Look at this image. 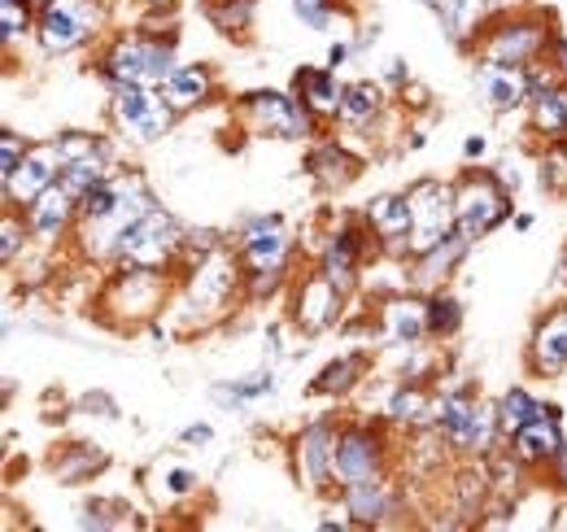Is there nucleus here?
Masks as SVG:
<instances>
[{"label":"nucleus","instance_id":"nucleus-1","mask_svg":"<svg viewBox=\"0 0 567 532\" xmlns=\"http://www.w3.org/2000/svg\"><path fill=\"white\" fill-rule=\"evenodd\" d=\"M406 197H411V214H415L411 236H406V249L415 258H424L432 245H441L454 232V188H445L436 180H420Z\"/></svg>","mask_w":567,"mask_h":532},{"label":"nucleus","instance_id":"nucleus-2","mask_svg":"<svg viewBox=\"0 0 567 532\" xmlns=\"http://www.w3.org/2000/svg\"><path fill=\"white\" fill-rule=\"evenodd\" d=\"M179 245H184V236H179L175 218H171V214H162V209L141 214V218H136V223H127V227H123V236H118V254H123V263L148 266V270H157V266L171 263V254H175Z\"/></svg>","mask_w":567,"mask_h":532},{"label":"nucleus","instance_id":"nucleus-3","mask_svg":"<svg viewBox=\"0 0 567 532\" xmlns=\"http://www.w3.org/2000/svg\"><path fill=\"white\" fill-rule=\"evenodd\" d=\"M110 83H144V88H166V79L175 74V49L157 44V40H118L105 58Z\"/></svg>","mask_w":567,"mask_h":532},{"label":"nucleus","instance_id":"nucleus-4","mask_svg":"<svg viewBox=\"0 0 567 532\" xmlns=\"http://www.w3.org/2000/svg\"><path fill=\"white\" fill-rule=\"evenodd\" d=\"M96 27H101V4L96 0H44V13L35 22L44 53H71Z\"/></svg>","mask_w":567,"mask_h":532},{"label":"nucleus","instance_id":"nucleus-5","mask_svg":"<svg viewBox=\"0 0 567 532\" xmlns=\"http://www.w3.org/2000/svg\"><path fill=\"white\" fill-rule=\"evenodd\" d=\"M506 218V188H497L489 175H467L454 188V232L476 241Z\"/></svg>","mask_w":567,"mask_h":532},{"label":"nucleus","instance_id":"nucleus-6","mask_svg":"<svg viewBox=\"0 0 567 532\" xmlns=\"http://www.w3.org/2000/svg\"><path fill=\"white\" fill-rule=\"evenodd\" d=\"M497 423V410L472 398H445L441 401V432L458 446V450H489Z\"/></svg>","mask_w":567,"mask_h":532},{"label":"nucleus","instance_id":"nucleus-7","mask_svg":"<svg viewBox=\"0 0 567 532\" xmlns=\"http://www.w3.org/2000/svg\"><path fill=\"white\" fill-rule=\"evenodd\" d=\"M66 171V157H62V144L58 140H49V144H35V149H27V157L18 162V171L4 180V197L9 201H31L40 197V193H49L53 184H58V175Z\"/></svg>","mask_w":567,"mask_h":532},{"label":"nucleus","instance_id":"nucleus-8","mask_svg":"<svg viewBox=\"0 0 567 532\" xmlns=\"http://www.w3.org/2000/svg\"><path fill=\"white\" fill-rule=\"evenodd\" d=\"M245 114L254 119V127L267 135H284V140H297V135H310V110L288 101L284 92H254L245 101Z\"/></svg>","mask_w":567,"mask_h":532},{"label":"nucleus","instance_id":"nucleus-9","mask_svg":"<svg viewBox=\"0 0 567 532\" xmlns=\"http://www.w3.org/2000/svg\"><path fill=\"white\" fill-rule=\"evenodd\" d=\"M297 475L310 489H328L332 484V475H337V437H332L328 423H310L297 437Z\"/></svg>","mask_w":567,"mask_h":532},{"label":"nucleus","instance_id":"nucleus-10","mask_svg":"<svg viewBox=\"0 0 567 532\" xmlns=\"http://www.w3.org/2000/svg\"><path fill=\"white\" fill-rule=\"evenodd\" d=\"M564 428H559V415H555V406L546 410V415H537V419H528L519 432H511V454L519 459V463H550L559 450H564Z\"/></svg>","mask_w":567,"mask_h":532},{"label":"nucleus","instance_id":"nucleus-11","mask_svg":"<svg viewBox=\"0 0 567 532\" xmlns=\"http://www.w3.org/2000/svg\"><path fill=\"white\" fill-rule=\"evenodd\" d=\"M337 480L341 484L380 480V441L367 428H350L337 437Z\"/></svg>","mask_w":567,"mask_h":532},{"label":"nucleus","instance_id":"nucleus-12","mask_svg":"<svg viewBox=\"0 0 567 532\" xmlns=\"http://www.w3.org/2000/svg\"><path fill=\"white\" fill-rule=\"evenodd\" d=\"M550 40L542 35L537 22H502L494 35H489V49H485V62H506V66H528Z\"/></svg>","mask_w":567,"mask_h":532},{"label":"nucleus","instance_id":"nucleus-13","mask_svg":"<svg viewBox=\"0 0 567 532\" xmlns=\"http://www.w3.org/2000/svg\"><path fill=\"white\" fill-rule=\"evenodd\" d=\"M240 249H245V266L249 270H284L288 258V236H284L280 218H254L240 236Z\"/></svg>","mask_w":567,"mask_h":532},{"label":"nucleus","instance_id":"nucleus-14","mask_svg":"<svg viewBox=\"0 0 567 532\" xmlns=\"http://www.w3.org/2000/svg\"><path fill=\"white\" fill-rule=\"evenodd\" d=\"M337 306H341V288H337L323 270H315V275L301 284V293H297V324H301L306 332H323V328L337 319Z\"/></svg>","mask_w":567,"mask_h":532},{"label":"nucleus","instance_id":"nucleus-15","mask_svg":"<svg viewBox=\"0 0 567 532\" xmlns=\"http://www.w3.org/2000/svg\"><path fill=\"white\" fill-rule=\"evenodd\" d=\"M481 92L494 110H515L524 101H533V83L524 66H506V62H481Z\"/></svg>","mask_w":567,"mask_h":532},{"label":"nucleus","instance_id":"nucleus-16","mask_svg":"<svg viewBox=\"0 0 567 532\" xmlns=\"http://www.w3.org/2000/svg\"><path fill=\"white\" fill-rule=\"evenodd\" d=\"M79 205L66 184H53L49 193H40V197L27 205V227L40 236V241H58L62 232H66V223H71V209Z\"/></svg>","mask_w":567,"mask_h":532},{"label":"nucleus","instance_id":"nucleus-17","mask_svg":"<svg viewBox=\"0 0 567 532\" xmlns=\"http://www.w3.org/2000/svg\"><path fill=\"white\" fill-rule=\"evenodd\" d=\"M236 263L227 258V254H218L210 249L202 266H197V275H193V306H202V310H218L223 301H227V293H231V284H236Z\"/></svg>","mask_w":567,"mask_h":532},{"label":"nucleus","instance_id":"nucleus-18","mask_svg":"<svg viewBox=\"0 0 567 532\" xmlns=\"http://www.w3.org/2000/svg\"><path fill=\"white\" fill-rule=\"evenodd\" d=\"M528 358H533V367H537L542 376H559L567 367V306L546 315V324L533 336Z\"/></svg>","mask_w":567,"mask_h":532},{"label":"nucleus","instance_id":"nucleus-19","mask_svg":"<svg viewBox=\"0 0 567 532\" xmlns=\"http://www.w3.org/2000/svg\"><path fill=\"white\" fill-rule=\"evenodd\" d=\"M297 92H301V105H306L310 114H341V96H346V88L332 79V66L297 70Z\"/></svg>","mask_w":567,"mask_h":532},{"label":"nucleus","instance_id":"nucleus-20","mask_svg":"<svg viewBox=\"0 0 567 532\" xmlns=\"http://www.w3.org/2000/svg\"><path fill=\"white\" fill-rule=\"evenodd\" d=\"M384 332H389V340H398V345H415L427 332V301L393 297L384 306Z\"/></svg>","mask_w":567,"mask_h":532},{"label":"nucleus","instance_id":"nucleus-21","mask_svg":"<svg viewBox=\"0 0 567 532\" xmlns=\"http://www.w3.org/2000/svg\"><path fill=\"white\" fill-rule=\"evenodd\" d=\"M367 218H371V232H375L380 241H402V236H411V223H415V214H411V197L371 201Z\"/></svg>","mask_w":567,"mask_h":532},{"label":"nucleus","instance_id":"nucleus-22","mask_svg":"<svg viewBox=\"0 0 567 532\" xmlns=\"http://www.w3.org/2000/svg\"><path fill=\"white\" fill-rule=\"evenodd\" d=\"M358 254H362V241H358V232H341L332 245H328V254H323V263L319 270L346 293L350 284H354V270H358Z\"/></svg>","mask_w":567,"mask_h":532},{"label":"nucleus","instance_id":"nucleus-23","mask_svg":"<svg viewBox=\"0 0 567 532\" xmlns=\"http://www.w3.org/2000/svg\"><path fill=\"white\" fill-rule=\"evenodd\" d=\"M346 507L358 524H380L389 515V489L380 480H358V484H346Z\"/></svg>","mask_w":567,"mask_h":532},{"label":"nucleus","instance_id":"nucleus-24","mask_svg":"<svg viewBox=\"0 0 567 532\" xmlns=\"http://www.w3.org/2000/svg\"><path fill=\"white\" fill-rule=\"evenodd\" d=\"M210 96V70L206 66H175V74L166 79V101L171 110H193L197 101Z\"/></svg>","mask_w":567,"mask_h":532},{"label":"nucleus","instance_id":"nucleus-25","mask_svg":"<svg viewBox=\"0 0 567 532\" xmlns=\"http://www.w3.org/2000/svg\"><path fill=\"white\" fill-rule=\"evenodd\" d=\"M467 245H472L467 236L450 232V236H445L441 245H432L424 258H420V279H424V284H441V279H445V275H450V270L458 266V258L467 254Z\"/></svg>","mask_w":567,"mask_h":532},{"label":"nucleus","instance_id":"nucleus-26","mask_svg":"<svg viewBox=\"0 0 567 532\" xmlns=\"http://www.w3.org/2000/svg\"><path fill=\"white\" fill-rule=\"evenodd\" d=\"M153 101H157V96H153L144 83H123V79L114 83V119L127 123L132 132H136V123H141L144 114L153 110Z\"/></svg>","mask_w":567,"mask_h":532},{"label":"nucleus","instance_id":"nucleus-27","mask_svg":"<svg viewBox=\"0 0 567 532\" xmlns=\"http://www.w3.org/2000/svg\"><path fill=\"white\" fill-rule=\"evenodd\" d=\"M550 406H542V401H533L524 389H506V398L497 401V423H502V432H519L528 419H537V415H546Z\"/></svg>","mask_w":567,"mask_h":532},{"label":"nucleus","instance_id":"nucleus-28","mask_svg":"<svg viewBox=\"0 0 567 532\" xmlns=\"http://www.w3.org/2000/svg\"><path fill=\"white\" fill-rule=\"evenodd\" d=\"M310 166H315V175H319L328 188L350 184V180H354V171H358L354 157H346V153H341V149H332V144H328V149H319V153L310 157Z\"/></svg>","mask_w":567,"mask_h":532},{"label":"nucleus","instance_id":"nucleus-29","mask_svg":"<svg viewBox=\"0 0 567 532\" xmlns=\"http://www.w3.org/2000/svg\"><path fill=\"white\" fill-rule=\"evenodd\" d=\"M380 110V88L375 83H350L341 96V119L346 123H367Z\"/></svg>","mask_w":567,"mask_h":532},{"label":"nucleus","instance_id":"nucleus-30","mask_svg":"<svg viewBox=\"0 0 567 532\" xmlns=\"http://www.w3.org/2000/svg\"><path fill=\"white\" fill-rule=\"evenodd\" d=\"M62 184L71 188L74 197H83L87 188L105 184V162H101L96 153H87V157H79V162H66V171H62Z\"/></svg>","mask_w":567,"mask_h":532},{"label":"nucleus","instance_id":"nucleus-31","mask_svg":"<svg viewBox=\"0 0 567 532\" xmlns=\"http://www.w3.org/2000/svg\"><path fill=\"white\" fill-rule=\"evenodd\" d=\"M358 367H362L358 358H337V362H328L323 376L315 380V393H346L358 380Z\"/></svg>","mask_w":567,"mask_h":532},{"label":"nucleus","instance_id":"nucleus-32","mask_svg":"<svg viewBox=\"0 0 567 532\" xmlns=\"http://www.w3.org/2000/svg\"><path fill=\"white\" fill-rule=\"evenodd\" d=\"M458 324H463V310H458L454 297H432V301H427V332L450 336V332H458Z\"/></svg>","mask_w":567,"mask_h":532},{"label":"nucleus","instance_id":"nucleus-33","mask_svg":"<svg viewBox=\"0 0 567 532\" xmlns=\"http://www.w3.org/2000/svg\"><path fill=\"white\" fill-rule=\"evenodd\" d=\"M424 410H427V398L420 389H398L393 401H389V419H393V423H420Z\"/></svg>","mask_w":567,"mask_h":532},{"label":"nucleus","instance_id":"nucleus-34","mask_svg":"<svg viewBox=\"0 0 567 532\" xmlns=\"http://www.w3.org/2000/svg\"><path fill=\"white\" fill-rule=\"evenodd\" d=\"M92 467H101V454H92V450H71V454H62V459H53V475L62 480V484H74L83 471H92Z\"/></svg>","mask_w":567,"mask_h":532},{"label":"nucleus","instance_id":"nucleus-35","mask_svg":"<svg viewBox=\"0 0 567 532\" xmlns=\"http://www.w3.org/2000/svg\"><path fill=\"white\" fill-rule=\"evenodd\" d=\"M542 184L555 188V193H567V140H559V144L542 157Z\"/></svg>","mask_w":567,"mask_h":532},{"label":"nucleus","instance_id":"nucleus-36","mask_svg":"<svg viewBox=\"0 0 567 532\" xmlns=\"http://www.w3.org/2000/svg\"><path fill=\"white\" fill-rule=\"evenodd\" d=\"M0 22H4V44H13L27 27H31V13H27V0H0Z\"/></svg>","mask_w":567,"mask_h":532},{"label":"nucleus","instance_id":"nucleus-37","mask_svg":"<svg viewBox=\"0 0 567 532\" xmlns=\"http://www.w3.org/2000/svg\"><path fill=\"white\" fill-rule=\"evenodd\" d=\"M27 157V149H22V140H18V132H4V140H0V175L9 180L13 171H18V162Z\"/></svg>","mask_w":567,"mask_h":532},{"label":"nucleus","instance_id":"nucleus-38","mask_svg":"<svg viewBox=\"0 0 567 532\" xmlns=\"http://www.w3.org/2000/svg\"><path fill=\"white\" fill-rule=\"evenodd\" d=\"M0 236H4V241H0V258H4V263H13V258H18V241H22V223H18L13 214H4Z\"/></svg>","mask_w":567,"mask_h":532},{"label":"nucleus","instance_id":"nucleus-39","mask_svg":"<svg viewBox=\"0 0 567 532\" xmlns=\"http://www.w3.org/2000/svg\"><path fill=\"white\" fill-rule=\"evenodd\" d=\"M328 4L332 0H292V9L301 13V22H310V27H328Z\"/></svg>","mask_w":567,"mask_h":532},{"label":"nucleus","instance_id":"nucleus-40","mask_svg":"<svg viewBox=\"0 0 567 532\" xmlns=\"http://www.w3.org/2000/svg\"><path fill=\"white\" fill-rule=\"evenodd\" d=\"M58 144H62V157H66V162H79V157L96 153V140H92V135H62Z\"/></svg>","mask_w":567,"mask_h":532},{"label":"nucleus","instance_id":"nucleus-41","mask_svg":"<svg viewBox=\"0 0 567 532\" xmlns=\"http://www.w3.org/2000/svg\"><path fill=\"white\" fill-rule=\"evenodd\" d=\"M193 489H197V475H193V471H184V467L166 471V493H171V498H184V493H193Z\"/></svg>","mask_w":567,"mask_h":532},{"label":"nucleus","instance_id":"nucleus-42","mask_svg":"<svg viewBox=\"0 0 567 532\" xmlns=\"http://www.w3.org/2000/svg\"><path fill=\"white\" fill-rule=\"evenodd\" d=\"M210 437H214L210 428H206V423H197V428H188L179 441H184V446H210Z\"/></svg>","mask_w":567,"mask_h":532},{"label":"nucleus","instance_id":"nucleus-43","mask_svg":"<svg viewBox=\"0 0 567 532\" xmlns=\"http://www.w3.org/2000/svg\"><path fill=\"white\" fill-rule=\"evenodd\" d=\"M346 58H350V44H332V49H328V66L332 70L346 66Z\"/></svg>","mask_w":567,"mask_h":532},{"label":"nucleus","instance_id":"nucleus-44","mask_svg":"<svg viewBox=\"0 0 567 532\" xmlns=\"http://www.w3.org/2000/svg\"><path fill=\"white\" fill-rule=\"evenodd\" d=\"M463 153H467V157H485V140H481V135H467V140H463Z\"/></svg>","mask_w":567,"mask_h":532},{"label":"nucleus","instance_id":"nucleus-45","mask_svg":"<svg viewBox=\"0 0 567 532\" xmlns=\"http://www.w3.org/2000/svg\"><path fill=\"white\" fill-rule=\"evenodd\" d=\"M550 49H555V66L567 74V40H559V35H555V40H550Z\"/></svg>","mask_w":567,"mask_h":532},{"label":"nucleus","instance_id":"nucleus-46","mask_svg":"<svg viewBox=\"0 0 567 532\" xmlns=\"http://www.w3.org/2000/svg\"><path fill=\"white\" fill-rule=\"evenodd\" d=\"M550 463H555V471H559V484H567V446L550 459Z\"/></svg>","mask_w":567,"mask_h":532},{"label":"nucleus","instance_id":"nucleus-47","mask_svg":"<svg viewBox=\"0 0 567 532\" xmlns=\"http://www.w3.org/2000/svg\"><path fill=\"white\" fill-rule=\"evenodd\" d=\"M153 4H162V0H153Z\"/></svg>","mask_w":567,"mask_h":532}]
</instances>
